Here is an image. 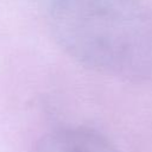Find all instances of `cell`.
Segmentation results:
<instances>
[{
  "instance_id": "6da1fadb",
  "label": "cell",
  "mask_w": 152,
  "mask_h": 152,
  "mask_svg": "<svg viewBox=\"0 0 152 152\" xmlns=\"http://www.w3.org/2000/svg\"><path fill=\"white\" fill-rule=\"evenodd\" d=\"M48 25L56 44L84 68L152 81V12L141 0H51Z\"/></svg>"
},
{
  "instance_id": "7a4b0ae2",
  "label": "cell",
  "mask_w": 152,
  "mask_h": 152,
  "mask_svg": "<svg viewBox=\"0 0 152 152\" xmlns=\"http://www.w3.org/2000/svg\"><path fill=\"white\" fill-rule=\"evenodd\" d=\"M30 152H120L100 132L88 127H64L39 138Z\"/></svg>"
}]
</instances>
